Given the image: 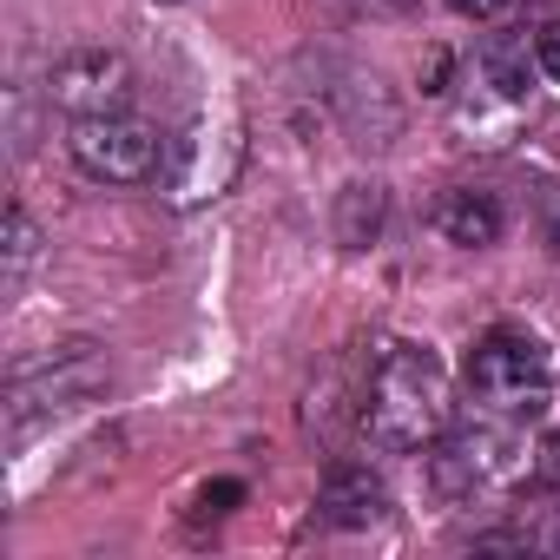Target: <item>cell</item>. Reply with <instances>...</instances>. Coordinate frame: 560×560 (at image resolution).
<instances>
[{
    "instance_id": "obj_1",
    "label": "cell",
    "mask_w": 560,
    "mask_h": 560,
    "mask_svg": "<svg viewBox=\"0 0 560 560\" xmlns=\"http://www.w3.org/2000/svg\"><path fill=\"white\" fill-rule=\"evenodd\" d=\"M448 416H455V389H448L442 357L429 343H389L370 370V389H363L370 442L389 455H416V448H435L448 435Z\"/></svg>"
},
{
    "instance_id": "obj_2",
    "label": "cell",
    "mask_w": 560,
    "mask_h": 560,
    "mask_svg": "<svg viewBox=\"0 0 560 560\" xmlns=\"http://www.w3.org/2000/svg\"><path fill=\"white\" fill-rule=\"evenodd\" d=\"M468 396L501 422L540 416L553 402V350L527 330H488L468 350Z\"/></svg>"
},
{
    "instance_id": "obj_3",
    "label": "cell",
    "mask_w": 560,
    "mask_h": 560,
    "mask_svg": "<svg viewBox=\"0 0 560 560\" xmlns=\"http://www.w3.org/2000/svg\"><path fill=\"white\" fill-rule=\"evenodd\" d=\"M67 152L93 185H152L165 172L172 139L132 113H100V119H73Z\"/></svg>"
},
{
    "instance_id": "obj_4",
    "label": "cell",
    "mask_w": 560,
    "mask_h": 560,
    "mask_svg": "<svg viewBox=\"0 0 560 560\" xmlns=\"http://www.w3.org/2000/svg\"><path fill=\"white\" fill-rule=\"evenodd\" d=\"M139 93V73L126 54L113 47H73L47 67V100L67 113V119H100V113H126Z\"/></svg>"
},
{
    "instance_id": "obj_5",
    "label": "cell",
    "mask_w": 560,
    "mask_h": 560,
    "mask_svg": "<svg viewBox=\"0 0 560 560\" xmlns=\"http://www.w3.org/2000/svg\"><path fill=\"white\" fill-rule=\"evenodd\" d=\"M100 389H106V363H100V350H93V343H73V350H60L47 370H21V376H14V389H8V429L27 435L40 416L80 409V402L100 396Z\"/></svg>"
},
{
    "instance_id": "obj_6",
    "label": "cell",
    "mask_w": 560,
    "mask_h": 560,
    "mask_svg": "<svg viewBox=\"0 0 560 560\" xmlns=\"http://www.w3.org/2000/svg\"><path fill=\"white\" fill-rule=\"evenodd\" d=\"M383 508H389V488L363 462H337L317 488V521L324 527H370V521H383Z\"/></svg>"
},
{
    "instance_id": "obj_7",
    "label": "cell",
    "mask_w": 560,
    "mask_h": 560,
    "mask_svg": "<svg viewBox=\"0 0 560 560\" xmlns=\"http://www.w3.org/2000/svg\"><path fill=\"white\" fill-rule=\"evenodd\" d=\"M429 224L442 231V244H455V250H488L494 237H501V205L488 198V191H475V185H455V191H442L435 198V211H429Z\"/></svg>"
},
{
    "instance_id": "obj_8",
    "label": "cell",
    "mask_w": 560,
    "mask_h": 560,
    "mask_svg": "<svg viewBox=\"0 0 560 560\" xmlns=\"http://www.w3.org/2000/svg\"><path fill=\"white\" fill-rule=\"evenodd\" d=\"M383 218H389V191L376 178H357V185L337 191V244H350V250L376 244L383 237Z\"/></svg>"
},
{
    "instance_id": "obj_9",
    "label": "cell",
    "mask_w": 560,
    "mask_h": 560,
    "mask_svg": "<svg viewBox=\"0 0 560 560\" xmlns=\"http://www.w3.org/2000/svg\"><path fill=\"white\" fill-rule=\"evenodd\" d=\"M475 80H481L508 113H521L527 93H534V86H527V47H521V40H488V47L475 54Z\"/></svg>"
},
{
    "instance_id": "obj_10",
    "label": "cell",
    "mask_w": 560,
    "mask_h": 560,
    "mask_svg": "<svg viewBox=\"0 0 560 560\" xmlns=\"http://www.w3.org/2000/svg\"><path fill=\"white\" fill-rule=\"evenodd\" d=\"M34 257H40V231H34V218H27V211L14 205V211H8V270L21 277V270H27Z\"/></svg>"
},
{
    "instance_id": "obj_11",
    "label": "cell",
    "mask_w": 560,
    "mask_h": 560,
    "mask_svg": "<svg viewBox=\"0 0 560 560\" xmlns=\"http://www.w3.org/2000/svg\"><path fill=\"white\" fill-rule=\"evenodd\" d=\"M527 488H560V435H540L534 442V481Z\"/></svg>"
},
{
    "instance_id": "obj_12",
    "label": "cell",
    "mask_w": 560,
    "mask_h": 560,
    "mask_svg": "<svg viewBox=\"0 0 560 560\" xmlns=\"http://www.w3.org/2000/svg\"><path fill=\"white\" fill-rule=\"evenodd\" d=\"M534 67L560 86V21H547V27H534Z\"/></svg>"
},
{
    "instance_id": "obj_13",
    "label": "cell",
    "mask_w": 560,
    "mask_h": 560,
    "mask_svg": "<svg viewBox=\"0 0 560 560\" xmlns=\"http://www.w3.org/2000/svg\"><path fill=\"white\" fill-rule=\"evenodd\" d=\"M514 8V0H448V14H462V21H501Z\"/></svg>"
},
{
    "instance_id": "obj_14",
    "label": "cell",
    "mask_w": 560,
    "mask_h": 560,
    "mask_svg": "<svg viewBox=\"0 0 560 560\" xmlns=\"http://www.w3.org/2000/svg\"><path fill=\"white\" fill-rule=\"evenodd\" d=\"M547 237H553V257H560V185L547 191Z\"/></svg>"
},
{
    "instance_id": "obj_15",
    "label": "cell",
    "mask_w": 560,
    "mask_h": 560,
    "mask_svg": "<svg viewBox=\"0 0 560 560\" xmlns=\"http://www.w3.org/2000/svg\"><path fill=\"white\" fill-rule=\"evenodd\" d=\"M547 553H560V527H553V534H547Z\"/></svg>"
},
{
    "instance_id": "obj_16",
    "label": "cell",
    "mask_w": 560,
    "mask_h": 560,
    "mask_svg": "<svg viewBox=\"0 0 560 560\" xmlns=\"http://www.w3.org/2000/svg\"><path fill=\"white\" fill-rule=\"evenodd\" d=\"M165 8H178V0H165Z\"/></svg>"
}]
</instances>
